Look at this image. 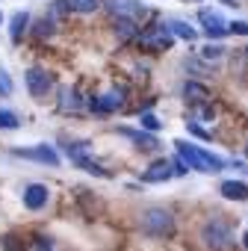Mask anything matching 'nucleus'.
Here are the masks:
<instances>
[{
	"label": "nucleus",
	"instance_id": "obj_1",
	"mask_svg": "<svg viewBox=\"0 0 248 251\" xmlns=\"http://www.w3.org/2000/svg\"><path fill=\"white\" fill-rule=\"evenodd\" d=\"M174 145H177V154L186 163V169H198V172H207V175H216V172L224 169V163L219 157H213L210 151H204L198 145H189V142H174Z\"/></svg>",
	"mask_w": 248,
	"mask_h": 251
},
{
	"label": "nucleus",
	"instance_id": "obj_2",
	"mask_svg": "<svg viewBox=\"0 0 248 251\" xmlns=\"http://www.w3.org/2000/svg\"><path fill=\"white\" fill-rule=\"evenodd\" d=\"M142 230L148 236H172L174 233V219H172L169 210L154 207V210L142 213Z\"/></svg>",
	"mask_w": 248,
	"mask_h": 251
},
{
	"label": "nucleus",
	"instance_id": "obj_3",
	"mask_svg": "<svg viewBox=\"0 0 248 251\" xmlns=\"http://www.w3.org/2000/svg\"><path fill=\"white\" fill-rule=\"evenodd\" d=\"M201 239H204L213 251L227 248V242H230V227H227L222 219H210V222L201 227Z\"/></svg>",
	"mask_w": 248,
	"mask_h": 251
},
{
	"label": "nucleus",
	"instance_id": "obj_4",
	"mask_svg": "<svg viewBox=\"0 0 248 251\" xmlns=\"http://www.w3.org/2000/svg\"><path fill=\"white\" fill-rule=\"evenodd\" d=\"M139 42H142L145 48H151V50H169V48L174 45V36H172L169 24H157V27L145 30V33L139 36Z\"/></svg>",
	"mask_w": 248,
	"mask_h": 251
},
{
	"label": "nucleus",
	"instance_id": "obj_5",
	"mask_svg": "<svg viewBox=\"0 0 248 251\" xmlns=\"http://www.w3.org/2000/svg\"><path fill=\"white\" fill-rule=\"evenodd\" d=\"M198 21H201L204 33H207L210 39H222V36L227 33V24H224L222 12H216V9H201V12H198Z\"/></svg>",
	"mask_w": 248,
	"mask_h": 251
},
{
	"label": "nucleus",
	"instance_id": "obj_6",
	"mask_svg": "<svg viewBox=\"0 0 248 251\" xmlns=\"http://www.w3.org/2000/svg\"><path fill=\"white\" fill-rule=\"evenodd\" d=\"M50 86H53V77H50L45 68H39V65H36V68H30V71H27V89H30V95H33V98H45Z\"/></svg>",
	"mask_w": 248,
	"mask_h": 251
},
{
	"label": "nucleus",
	"instance_id": "obj_7",
	"mask_svg": "<svg viewBox=\"0 0 248 251\" xmlns=\"http://www.w3.org/2000/svg\"><path fill=\"white\" fill-rule=\"evenodd\" d=\"M15 157H24V160H39L45 166H59V154L50 148V145H36V148H15L12 151Z\"/></svg>",
	"mask_w": 248,
	"mask_h": 251
},
{
	"label": "nucleus",
	"instance_id": "obj_8",
	"mask_svg": "<svg viewBox=\"0 0 248 251\" xmlns=\"http://www.w3.org/2000/svg\"><path fill=\"white\" fill-rule=\"evenodd\" d=\"M45 204H48V186L30 183V186L24 189V207H27V210H42Z\"/></svg>",
	"mask_w": 248,
	"mask_h": 251
},
{
	"label": "nucleus",
	"instance_id": "obj_9",
	"mask_svg": "<svg viewBox=\"0 0 248 251\" xmlns=\"http://www.w3.org/2000/svg\"><path fill=\"white\" fill-rule=\"evenodd\" d=\"M109 9H112V15H118V18H130V21H136V18L145 15V9L136 6L133 0H109Z\"/></svg>",
	"mask_w": 248,
	"mask_h": 251
},
{
	"label": "nucleus",
	"instance_id": "obj_10",
	"mask_svg": "<svg viewBox=\"0 0 248 251\" xmlns=\"http://www.w3.org/2000/svg\"><path fill=\"white\" fill-rule=\"evenodd\" d=\"M172 175H174L172 163H169V160H157V163L142 175V180H145V183H163V180H169Z\"/></svg>",
	"mask_w": 248,
	"mask_h": 251
},
{
	"label": "nucleus",
	"instance_id": "obj_11",
	"mask_svg": "<svg viewBox=\"0 0 248 251\" xmlns=\"http://www.w3.org/2000/svg\"><path fill=\"white\" fill-rule=\"evenodd\" d=\"M89 106H92V109H98V112H112V109H118V106H121V92H109V95L92 98V100H89Z\"/></svg>",
	"mask_w": 248,
	"mask_h": 251
},
{
	"label": "nucleus",
	"instance_id": "obj_12",
	"mask_svg": "<svg viewBox=\"0 0 248 251\" xmlns=\"http://www.w3.org/2000/svg\"><path fill=\"white\" fill-rule=\"evenodd\" d=\"M222 195L227 201H248V183H242V180H224L222 183Z\"/></svg>",
	"mask_w": 248,
	"mask_h": 251
},
{
	"label": "nucleus",
	"instance_id": "obj_13",
	"mask_svg": "<svg viewBox=\"0 0 248 251\" xmlns=\"http://www.w3.org/2000/svg\"><path fill=\"white\" fill-rule=\"evenodd\" d=\"M27 27H30V15L27 12H15L9 18V39L12 42H21V36L27 33Z\"/></svg>",
	"mask_w": 248,
	"mask_h": 251
},
{
	"label": "nucleus",
	"instance_id": "obj_14",
	"mask_svg": "<svg viewBox=\"0 0 248 251\" xmlns=\"http://www.w3.org/2000/svg\"><path fill=\"white\" fill-rule=\"evenodd\" d=\"M80 106H83V100H80L77 89H68V86H65V89H59V109H62V112H68V109H71V112H77Z\"/></svg>",
	"mask_w": 248,
	"mask_h": 251
},
{
	"label": "nucleus",
	"instance_id": "obj_15",
	"mask_svg": "<svg viewBox=\"0 0 248 251\" xmlns=\"http://www.w3.org/2000/svg\"><path fill=\"white\" fill-rule=\"evenodd\" d=\"M166 24H169L172 36H177V39H183V42H195V36H198V30L189 27L186 21H166Z\"/></svg>",
	"mask_w": 248,
	"mask_h": 251
},
{
	"label": "nucleus",
	"instance_id": "obj_16",
	"mask_svg": "<svg viewBox=\"0 0 248 251\" xmlns=\"http://www.w3.org/2000/svg\"><path fill=\"white\" fill-rule=\"evenodd\" d=\"M21 127V121L12 109H0V130H18Z\"/></svg>",
	"mask_w": 248,
	"mask_h": 251
},
{
	"label": "nucleus",
	"instance_id": "obj_17",
	"mask_svg": "<svg viewBox=\"0 0 248 251\" xmlns=\"http://www.w3.org/2000/svg\"><path fill=\"white\" fill-rule=\"evenodd\" d=\"M100 3L98 0H68V9H74V12H80V15H89V12H95Z\"/></svg>",
	"mask_w": 248,
	"mask_h": 251
},
{
	"label": "nucleus",
	"instance_id": "obj_18",
	"mask_svg": "<svg viewBox=\"0 0 248 251\" xmlns=\"http://www.w3.org/2000/svg\"><path fill=\"white\" fill-rule=\"evenodd\" d=\"M121 133H124V136H130L133 142H139L142 148H151V151H154V148H160V142H157L154 136H145V133H133V130H121Z\"/></svg>",
	"mask_w": 248,
	"mask_h": 251
},
{
	"label": "nucleus",
	"instance_id": "obj_19",
	"mask_svg": "<svg viewBox=\"0 0 248 251\" xmlns=\"http://www.w3.org/2000/svg\"><path fill=\"white\" fill-rule=\"evenodd\" d=\"M86 151H89V145H86V142H71V145H65V154H68L74 163L86 160Z\"/></svg>",
	"mask_w": 248,
	"mask_h": 251
},
{
	"label": "nucleus",
	"instance_id": "obj_20",
	"mask_svg": "<svg viewBox=\"0 0 248 251\" xmlns=\"http://www.w3.org/2000/svg\"><path fill=\"white\" fill-rule=\"evenodd\" d=\"M115 33H118L121 39H130V36L136 33V24H133L130 18H118V21H115Z\"/></svg>",
	"mask_w": 248,
	"mask_h": 251
},
{
	"label": "nucleus",
	"instance_id": "obj_21",
	"mask_svg": "<svg viewBox=\"0 0 248 251\" xmlns=\"http://www.w3.org/2000/svg\"><path fill=\"white\" fill-rule=\"evenodd\" d=\"M183 95L192 98V100H204V98H210V92H207L204 86H198V83H186V86H183Z\"/></svg>",
	"mask_w": 248,
	"mask_h": 251
},
{
	"label": "nucleus",
	"instance_id": "obj_22",
	"mask_svg": "<svg viewBox=\"0 0 248 251\" xmlns=\"http://www.w3.org/2000/svg\"><path fill=\"white\" fill-rule=\"evenodd\" d=\"M139 124H142L145 130H151V133H157V130L163 127V121H160L157 115H151V112H142V115H139Z\"/></svg>",
	"mask_w": 248,
	"mask_h": 251
},
{
	"label": "nucleus",
	"instance_id": "obj_23",
	"mask_svg": "<svg viewBox=\"0 0 248 251\" xmlns=\"http://www.w3.org/2000/svg\"><path fill=\"white\" fill-rule=\"evenodd\" d=\"M36 36H39V39H50V36H53V21H50V18H42V21L36 24Z\"/></svg>",
	"mask_w": 248,
	"mask_h": 251
},
{
	"label": "nucleus",
	"instance_id": "obj_24",
	"mask_svg": "<svg viewBox=\"0 0 248 251\" xmlns=\"http://www.w3.org/2000/svg\"><path fill=\"white\" fill-rule=\"evenodd\" d=\"M201 53H204V59H222L224 48H222V45H207V48H204Z\"/></svg>",
	"mask_w": 248,
	"mask_h": 251
},
{
	"label": "nucleus",
	"instance_id": "obj_25",
	"mask_svg": "<svg viewBox=\"0 0 248 251\" xmlns=\"http://www.w3.org/2000/svg\"><path fill=\"white\" fill-rule=\"evenodd\" d=\"M0 95H12V80L3 68H0Z\"/></svg>",
	"mask_w": 248,
	"mask_h": 251
},
{
	"label": "nucleus",
	"instance_id": "obj_26",
	"mask_svg": "<svg viewBox=\"0 0 248 251\" xmlns=\"http://www.w3.org/2000/svg\"><path fill=\"white\" fill-rule=\"evenodd\" d=\"M227 33H236V36H248V21H233V24H227Z\"/></svg>",
	"mask_w": 248,
	"mask_h": 251
},
{
	"label": "nucleus",
	"instance_id": "obj_27",
	"mask_svg": "<svg viewBox=\"0 0 248 251\" xmlns=\"http://www.w3.org/2000/svg\"><path fill=\"white\" fill-rule=\"evenodd\" d=\"M33 242H36V251H53V242L48 236H36Z\"/></svg>",
	"mask_w": 248,
	"mask_h": 251
},
{
	"label": "nucleus",
	"instance_id": "obj_28",
	"mask_svg": "<svg viewBox=\"0 0 248 251\" xmlns=\"http://www.w3.org/2000/svg\"><path fill=\"white\" fill-rule=\"evenodd\" d=\"M186 127H189V133H192V136H201V139H207V133L198 127V124H189V121H186Z\"/></svg>",
	"mask_w": 248,
	"mask_h": 251
},
{
	"label": "nucleus",
	"instance_id": "obj_29",
	"mask_svg": "<svg viewBox=\"0 0 248 251\" xmlns=\"http://www.w3.org/2000/svg\"><path fill=\"white\" fill-rule=\"evenodd\" d=\"M172 169H174V175H186V172H189V169H186V163H183V160H177V163H174V166H172Z\"/></svg>",
	"mask_w": 248,
	"mask_h": 251
},
{
	"label": "nucleus",
	"instance_id": "obj_30",
	"mask_svg": "<svg viewBox=\"0 0 248 251\" xmlns=\"http://www.w3.org/2000/svg\"><path fill=\"white\" fill-rule=\"evenodd\" d=\"M242 245H245V248H248V230H245V233H242Z\"/></svg>",
	"mask_w": 248,
	"mask_h": 251
},
{
	"label": "nucleus",
	"instance_id": "obj_31",
	"mask_svg": "<svg viewBox=\"0 0 248 251\" xmlns=\"http://www.w3.org/2000/svg\"><path fill=\"white\" fill-rule=\"evenodd\" d=\"M222 3H224V6H236V3H233V0H222Z\"/></svg>",
	"mask_w": 248,
	"mask_h": 251
},
{
	"label": "nucleus",
	"instance_id": "obj_32",
	"mask_svg": "<svg viewBox=\"0 0 248 251\" xmlns=\"http://www.w3.org/2000/svg\"><path fill=\"white\" fill-rule=\"evenodd\" d=\"M245 154H248V145H245Z\"/></svg>",
	"mask_w": 248,
	"mask_h": 251
},
{
	"label": "nucleus",
	"instance_id": "obj_33",
	"mask_svg": "<svg viewBox=\"0 0 248 251\" xmlns=\"http://www.w3.org/2000/svg\"><path fill=\"white\" fill-rule=\"evenodd\" d=\"M0 21H3V15H0Z\"/></svg>",
	"mask_w": 248,
	"mask_h": 251
},
{
	"label": "nucleus",
	"instance_id": "obj_34",
	"mask_svg": "<svg viewBox=\"0 0 248 251\" xmlns=\"http://www.w3.org/2000/svg\"><path fill=\"white\" fill-rule=\"evenodd\" d=\"M245 53H248V50H245Z\"/></svg>",
	"mask_w": 248,
	"mask_h": 251
}]
</instances>
